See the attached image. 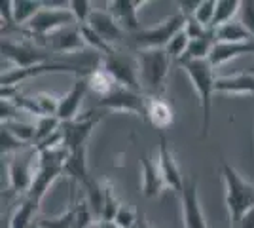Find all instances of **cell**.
Returning a JSON list of instances; mask_svg holds the SVG:
<instances>
[{"label": "cell", "mask_w": 254, "mask_h": 228, "mask_svg": "<svg viewBox=\"0 0 254 228\" xmlns=\"http://www.w3.org/2000/svg\"><path fill=\"white\" fill-rule=\"evenodd\" d=\"M220 171L226 185V207H228L230 227L237 228L245 213L254 207V186L249 181H245L228 162H222Z\"/></svg>", "instance_id": "6da1fadb"}, {"label": "cell", "mask_w": 254, "mask_h": 228, "mask_svg": "<svg viewBox=\"0 0 254 228\" xmlns=\"http://www.w3.org/2000/svg\"><path fill=\"white\" fill-rule=\"evenodd\" d=\"M184 69V73L190 76L191 86L195 89L197 97H199V107H201V130L203 137L209 135L211 128V112H212V95H214V84H216V76H214V67L209 63V59L203 61H190L180 65Z\"/></svg>", "instance_id": "7a4b0ae2"}, {"label": "cell", "mask_w": 254, "mask_h": 228, "mask_svg": "<svg viewBox=\"0 0 254 228\" xmlns=\"http://www.w3.org/2000/svg\"><path fill=\"white\" fill-rule=\"evenodd\" d=\"M137 63L142 87L150 91H161L173 63L169 54L165 50H138Z\"/></svg>", "instance_id": "3957f363"}, {"label": "cell", "mask_w": 254, "mask_h": 228, "mask_svg": "<svg viewBox=\"0 0 254 228\" xmlns=\"http://www.w3.org/2000/svg\"><path fill=\"white\" fill-rule=\"evenodd\" d=\"M184 25H186V17L182 13H175L158 23L156 27L140 29L137 33H133L131 38L138 50H165L171 40L184 29Z\"/></svg>", "instance_id": "277c9868"}, {"label": "cell", "mask_w": 254, "mask_h": 228, "mask_svg": "<svg viewBox=\"0 0 254 228\" xmlns=\"http://www.w3.org/2000/svg\"><path fill=\"white\" fill-rule=\"evenodd\" d=\"M59 2H44V6H50V8H42L31 21L25 25L29 36L48 38L50 34L63 31L66 27H70L72 23H76L72 11L68 8H53Z\"/></svg>", "instance_id": "5b68a950"}, {"label": "cell", "mask_w": 254, "mask_h": 228, "mask_svg": "<svg viewBox=\"0 0 254 228\" xmlns=\"http://www.w3.org/2000/svg\"><path fill=\"white\" fill-rule=\"evenodd\" d=\"M55 73H72L74 76H89L93 71L91 69H85V67H74L70 63H40V65L29 67V69H10L6 73H2V86H15L23 80H29V78H36V76L42 75H55Z\"/></svg>", "instance_id": "8992f818"}, {"label": "cell", "mask_w": 254, "mask_h": 228, "mask_svg": "<svg viewBox=\"0 0 254 228\" xmlns=\"http://www.w3.org/2000/svg\"><path fill=\"white\" fill-rule=\"evenodd\" d=\"M101 67L114 76V80L118 82V86L127 87V89H133V91H138V93H140L142 84H140L138 63L135 61V59L127 57L126 54L114 52V54L103 57V65Z\"/></svg>", "instance_id": "52a82bcc"}, {"label": "cell", "mask_w": 254, "mask_h": 228, "mask_svg": "<svg viewBox=\"0 0 254 228\" xmlns=\"http://www.w3.org/2000/svg\"><path fill=\"white\" fill-rule=\"evenodd\" d=\"M99 120H101V112L89 110V112H85L78 118L61 124L63 147L68 151V154L80 151V149H85L87 137L91 135V130L99 124Z\"/></svg>", "instance_id": "ba28073f"}, {"label": "cell", "mask_w": 254, "mask_h": 228, "mask_svg": "<svg viewBox=\"0 0 254 228\" xmlns=\"http://www.w3.org/2000/svg\"><path fill=\"white\" fill-rule=\"evenodd\" d=\"M99 109L116 110V112H129L138 118L146 120V97H142L138 91L118 86L114 91H110L106 97L99 99Z\"/></svg>", "instance_id": "9c48e42d"}, {"label": "cell", "mask_w": 254, "mask_h": 228, "mask_svg": "<svg viewBox=\"0 0 254 228\" xmlns=\"http://www.w3.org/2000/svg\"><path fill=\"white\" fill-rule=\"evenodd\" d=\"M2 55L10 59L15 69H29V67L52 61V54L48 50H40L31 44H15L11 40L2 42Z\"/></svg>", "instance_id": "30bf717a"}, {"label": "cell", "mask_w": 254, "mask_h": 228, "mask_svg": "<svg viewBox=\"0 0 254 228\" xmlns=\"http://www.w3.org/2000/svg\"><path fill=\"white\" fill-rule=\"evenodd\" d=\"M180 206H182V225H184V228H209L205 215H203L199 196H197L195 179L184 181V186L180 190Z\"/></svg>", "instance_id": "8fae6325"}, {"label": "cell", "mask_w": 254, "mask_h": 228, "mask_svg": "<svg viewBox=\"0 0 254 228\" xmlns=\"http://www.w3.org/2000/svg\"><path fill=\"white\" fill-rule=\"evenodd\" d=\"M158 165L159 171H161V177L165 181V186L179 192L184 186V179L180 175V169L177 162H175V156H173V151L169 147V141L165 135H159V149H158Z\"/></svg>", "instance_id": "7c38bea8"}, {"label": "cell", "mask_w": 254, "mask_h": 228, "mask_svg": "<svg viewBox=\"0 0 254 228\" xmlns=\"http://www.w3.org/2000/svg\"><path fill=\"white\" fill-rule=\"evenodd\" d=\"M36 156V151H31L29 154L13 156L8 165V177H10V188L15 192H29L32 185V158Z\"/></svg>", "instance_id": "4fadbf2b"}, {"label": "cell", "mask_w": 254, "mask_h": 228, "mask_svg": "<svg viewBox=\"0 0 254 228\" xmlns=\"http://www.w3.org/2000/svg\"><path fill=\"white\" fill-rule=\"evenodd\" d=\"M87 76H76L72 87L61 97L59 103V110H57V118L61 122H70V120L78 118V110L82 107V101L87 91Z\"/></svg>", "instance_id": "5bb4252c"}, {"label": "cell", "mask_w": 254, "mask_h": 228, "mask_svg": "<svg viewBox=\"0 0 254 228\" xmlns=\"http://www.w3.org/2000/svg\"><path fill=\"white\" fill-rule=\"evenodd\" d=\"M144 4H146V0H112V2H108V11L112 13V17L116 19L122 29L137 33L140 31L137 11L138 6H144Z\"/></svg>", "instance_id": "9a60e30c"}, {"label": "cell", "mask_w": 254, "mask_h": 228, "mask_svg": "<svg viewBox=\"0 0 254 228\" xmlns=\"http://www.w3.org/2000/svg\"><path fill=\"white\" fill-rule=\"evenodd\" d=\"M87 25L110 46L124 38V29L118 25V21L112 17V13L108 10H93Z\"/></svg>", "instance_id": "2e32d148"}, {"label": "cell", "mask_w": 254, "mask_h": 228, "mask_svg": "<svg viewBox=\"0 0 254 228\" xmlns=\"http://www.w3.org/2000/svg\"><path fill=\"white\" fill-rule=\"evenodd\" d=\"M46 42H48V48L57 54H74L85 46L80 27H66L63 31H57V33L50 34L46 38Z\"/></svg>", "instance_id": "e0dca14e"}, {"label": "cell", "mask_w": 254, "mask_h": 228, "mask_svg": "<svg viewBox=\"0 0 254 228\" xmlns=\"http://www.w3.org/2000/svg\"><path fill=\"white\" fill-rule=\"evenodd\" d=\"M63 173H64L63 165H38V169L34 171L31 190L27 192V196L40 204L42 198L46 196V192L50 190V186H52Z\"/></svg>", "instance_id": "ac0fdd59"}, {"label": "cell", "mask_w": 254, "mask_h": 228, "mask_svg": "<svg viewBox=\"0 0 254 228\" xmlns=\"http://www.w3.org/2000/svg\"><path fill=\"white\" fill-rule=\"evenodd\" d=\"M140 173H142V196L156 198L165 188V181L161 177L158 162H152L148 156H140Z\"/></svg>", "instance_id": "d6986e66"}, {"label": "cell", "mask_w": 254, "mask_h": 228, "mask_svg": "<svg viewBox=\"0 0 254 228\" xmlns=\"http://www.w3.org/2000/svg\"><path fill=\"white\" fill-rule=\"evenodd\" d=\"M214 89L218 93H230V95H254V76L251 73L220 76L216 78Z\"/></svg>", "instance_id": "ffe728a7"}, {"label": "cell", "mask_w": 254, "mask_h": 228, "mask_svg": "<svg viewBox=\"0 0 254 228\" xmlns=\"http://www.w3.org/2000/svg\"><path fill=\"white\" fill-rule=\"evenodd\" d=\"M245 54H254V40L251 42H233V44H222L216 42L209 57V63L212 67H220L228 63L230 59L241 57Z\"/></svg>", "instance_id": "44dd1931"}, {"label": "cell", "mask_w": 254, "mask_h": 228, "mask_svg": "<svg viewBox=\"0 0 254 228\" xmlns=\"http://www.w3.org/2000/svg\"><path fill=\"white\" fill-rule=\"evenodd\" d=\"M146 120H150L152 126H156L158 130H165L175 120L173 107L161 97H148L146 99Z\"/></svg>", "instance_id": "7402d4cb"}, {"label": "cell", "mask_w": 254, "mask_h": 228, "mask_svg": "<svg viewBox=\"0 0 254 228\" xmlns=\"http://www.w3.org/2000/svg\"><path fill=\"white\" fill-rule=\"evenodd\" d=\"M216 44V34H214V29H211L209 33L197 38V40H191L186 54L182 55V59L179 61V65H184V63H190V61H203V59H209L211 57V52Z\"/></svg>", "instance_id": "603a6c76"}, {"label": "cell", "mask_w": 254, "mask_h": 228, "mask_svg": "<svg viewBox=\"0 0 254 228\" xmlns=\"http://www.w3.org/2000/svg\"><path fill=\"white\" fill-rule=\"evenodd\" d=\"M38 206H40L38 202L25 196V200H21V204L13 209L10 221H8V228H29L36 211H38Z\"/></svg>", "instance_id": "cb8c5ba5"}, {"label": "cell", "mask_w": 254, "mask_h": 228, "mask_svg": "<svg viewBox=\"0 0 254 228\" xmlns=\"http://www.w3.org/2000/svg\"><path fill=\"white\" fill-rule=\"evenodd\" d=\"M87 87L103 99V97H106L110 91L116 89L118 82L114 80V76L110 75L108 71H105V69L101 67V69H93V73L87 76Z\"/></svg>", "instance_id": "d4e9b609"}, {"label": "cell", "mask_w": 254, "mask_h": 228, "mask_svg": "<svg viewBox=\"0 0 254 228\" xmlns=\"http://www.w3.org/2000/svg\"><path fill=\"white\" fill-rule=\"evenodd\" d=\"M64 173L70 175L82 186L91 179L89 171H87V162H85V149H80V151L68 154L66 163H64Z\"/></svg>", "instance_id": "484cf974"}, {"label": "cell", "mask_w": 254, "mask_h": 228, "mask_svg": "<svg viewBox=\"0 0 254 228\" xmlns=\"http://www.w3.org/2000/svg\"><path fill=\"white\" fill-rule=\"evenodd\" d=\"M214 34H216V42H222V44L251 42V40H254L253 36H251V33L243 27L241 21L226 23L222 27L214 29Z\"/></svg>", "instance_id": "4316f807"}, {"label": "cell", "mask_w": 254, "mask_h": 228, "mask_svg": "<svg viewBox=\"0 0 254 228\" xmlns=\"http://www.w3.org/2000/svg\"><path fill=\"white\" fill-rule=\"evenodd\" d=\"M84 188L85 192H87L85 202H87V206L91 209L93 217L97 221H101L103 219V207H105V185H101L95 179H89L84 185Z\"/></svg>", "instance_id": "83f0119b"}, {"label": "cell", "mask_w": 254, "mask_h": 228, "mask_svg": "<svg viewBox=\"0 0 254 228\" xmlns=\"http://www.w3.org/2000/svg\"><path fill=\"white\" fill-rule=\"evenodd\" d=\"M239 0H216V11H214V19H212V29H218L226 23H232L233 17L241 11Z\"/></svg>", "instance_id": "f1b7e54d"}, {"label": "cell", "mask_w": 254, "mask_h": 228, "mask_svg": "<svg viewBox=\"0 0 254 228\" xmlns=\"http://www.w3.org/2000/svg\"><path fill=\"white\" fill-rule=\"evenodd\" d=\"M42 8L44 2L40 0H15L13 2V21L17 25H27Z\"/></svg>", "instance_id": "f546056e"}, {"label": "cell", "mask_w": 254, "mask_h": 228, "mask_svg": "<svg viewBox=\"0 0 254 228\" xmlns=\"http://www.w3.org/2000/svg\"><path fill=\"white\" fill-rule=\"evenodd\" d=\"M80 33H82V38H84L85 46L93 48L95 54H103L106 57V55H110L116 52V50H114L108 42H105V40H103V38H101L89 25H82V27H80Z\"/></svg>", "instance_id": "4dcf8cb0"}, {"label": "cell", "mask_w": 254, "mask_h": 228, "mask_svg": "<svg viewBox=\"0 0 254 228\" xmlns=\"http://www.w3.org/2000/svg\"><path fill=\"white\" fill-rule=\"evenodd\" d=\"M61 120L57 116H42L36 122V139H34V145H40L46 139H50L52 135H55L57 131L61 130Z\"/></svg>", "instance_id": "1f68e13d"}, {"label": "cell", "mask_w": 254, "mask_h": 228, "mask_svg": "<svg viewBox=\"0 0 254 228\" xmlns=\"http://www.w3.org/2000/svg\"><path fill=\"white\" fill-rule=\"evenodd\" d=\"M76 223V206L68 207L64 213L57 215L52 219H40L38 221V228H74Z\"/></svg>", "instance_id": "d6a6232c"}, {"label": "cell", "mask_w": 254, "mask_h": 228, "mask_svg": "<svg viewBox=\"0 0 254 228\" xmlns=\"http://www.w3.org/2000/svg\"><path fill=\"white\" fill-rule=\"evenodd\" d=\"M2 126L8 128L25 145H31L36 139V124H27V122H21V120H15V122H8V124H2Z\"/></svg>", "instance_id": "836d02e7"}, {"label": "cell", "mask_w": 254, "mask_h": 228, "mask_svg": "<svg viewBox=\"0 0 254 228\" xmlns=\"http://www.w3.org/2000/svg\"><path fill=\"white\" fill-rule=\"evenodd\" d=\"M190 38H188V34L184 33V29L180 31L173 40L169 42V46L165 48V52L169 54V57L173 61H180L182 59V55L186 54V50H188V46H190Z\"/></svg>", "instance_id": "e575fe53"}, {"label": "cell", "mask_w": 254, "mask_h": 228, "mask_svg": "<svg viewBox=\"0 0 254 228\" xmlns=\"http://www.w3.org/2000/svg\"><path fill=\"white\" fill-rule=\"evenodd\" d=\"M34 101H36V107L42 116H57L61 97H55L52 93H38V95H34Z\"/></svg>", "instance_id": "d590c367"}, {"label": "cell", "mask_w": 254, "mask_h": 228, "mask_svg": "<svg viewBox=\"0 0 254 228\" xmlns=\"http://www.w3.org/2000/svg\"><path fill=\"white\" fill-rule=\"evenodd\" d=\"M214 11H216V0H201V6L197 8L193 19L197 23H201L205 29H212Z\"/></svg>", "instance_id": "8d00e7d4"}, {"label": "cell", "mask_w": 254, "mask_h": 228, "mask_svg": "<svg viewBox=\"0 0 254 228\" xmlns=\"http://www.w3.org/2000/svg\"><path fill=\"white\" fill-rule=\"evenodd\" d=\"M89 6H91V4H89L87 0H70V2H68V10L72 11L78 27L87 25V21H89V17H91V13H93V10H91Z\"/></svg>", "instance_id": "74e56055"}, {"label": "cell", "mask_w": 254, "mask_h": 228, "mask_svg": "<svg viewBox=\"0 0 254 228\" xmlns=\"http://www.w3.org/2000/svg\"><path fill=\"white\" fill-rule=\"evenodd\" d=\"M120 207H122V204L118 202L112 185H105V207H103V219L101 221H114Z\"/></svg>", "instance_id": "f35d334b"}, {"label": "cell", "mask_w": 254, "mask_h": 228, "mask_svg": "<svg viewBox=\"0 0 254 228\" xmlns=\"http://www.w3.org/2000/svg\"><path fill=\"white\" fill-rule=\"evenodd\" d=\"M138 221V213L135 209H131L129 206H124L118 209L116 217H114V225L118 228H135Z\"/></svg>", "instance_id": "ab89813d"}, {"label": "cell", "mask_w": 254, "mask_h": 228, "mask_svg": "<svg viewBox=\"0 0 254 228\" xmlns=\"http://www.w3.org/2000/svg\"><path fill=\"white\" fill-rule=\"evenodd\" d=\"M23 147H27L23 141H19L8 128L2 126V154H10V152L21 151Z\"/></svg>", "instance_id": "60d3db41"}, {"label": "cell", "mask_w": 254, "mask_h": 228, "mask_svg": "<svg viewBox=\"0 0 254 228\" xmlns=\"http://www.w3.org/2000/svg\"><path fill=\"white\" fill-rule=\"evenodd\" d=\"M241 23L254 38V0H247L241 4Z\"/></svg>", "instance_id": "b9f144b4"}, {"label": "cell", "mask_w": 254, "mask_h": 228, "mask_svg": "<svg viewBox=\"0 0 254 228\" xmlns=\"http://www.w3.org/2000/svg\"><path fill=\"white\" fill-rule=\"evenodd\" d=\"M0 112H2V124H8V122H15V120L19 118V114H21L23 110L19 109L13 101L2 99V103H0Z\"/></svg>", "instance_id": "7bdbcfd3"}, {"label": "cell", "mask_w": 254, "mask_h": 228, "mask_svg": "<svg viewBox=\"0 0 254 228\" xmlns=\"http://www.w3.org/2000/svg\"><path fill=\"white\" fill-rule=\"evenodd\" d=\"M211 29H205L201 23H197L193 17L191 19H186V25H184V33L188 34V38L190 40H197V38H201L205 34L209 33Z\"/></svg>", "instance_id": "ee69618b"}, {"label": "cell", "mask_w": 254, "mask_h": 228, "mask_svg": "<svg viewBox=\"0 0 254 228\" xmlns=\"http://www.w3.org/2000/svg\"><path fill=\"white\" fill-rule=\"evenodd\" d=\"M199 6H201V0H179V13H182L186 19H191Z\"/></svg>", "instance_id": "f6af8a7d"}, {"label": "cell", "mask_w": 254, "mask_h": 228, "mask_svg": "<svg viewBox=\"0 0 254 228\" xmlns=\"http://www.w3.org/2000/svg\"><path fill=\"white\" fill-rule=\"evenodd\" d=\"M0 13H2V23H6V25H13V2L11 0H6V2H2V6H0Z\"/></svg>", "instance_id": "bcb514c9"}, {"label": "cell", "mask_w": 254, "mask_h": 228, "mask_svg": "<svg viewBox=\"0 0 254 228\" xmlns=\"http://www.w3.org/2000/svg\"><path fill=\"white\" fill-rule=\"evenodd\" d=\"M237 228H254V207H251V209L245 213Z\"/></svg>", "instance_id": "7dc6e473"}, {"label": "cell", "mask_w": 254, "mask_h": 228, "mask_svg": "<svg viewBox=\"0 0 254 228\" xmlns=\"http://www.w3.org/2000/svg\"><path fill=\"white\" fill-rule=\"evenodd\" d=\"M137 228H152L146 223V217H144V213H138V221H137Z\"/></svg>", "instance_id": "c3c4849f"}, {"label": "cell", "mask_w": 254, "mask_h": 228, "mask_svg": "<svg viewBox=\"0 0 254 228\" xmlns=\"http://www.w3.org/2000/svg\"><path fill=\"white\" fill-rule=\"evenodd\" d=\"M99 228H118L114 221H99Z\"/></svg>", "instance_id": "681fc988"}, {"label": "cell", "mask_w": 254, "mask_h": 228, "mask_svg": "<svg viewBox=\"0 0 254 228\" xmlns=\"http://www.w3.org/2000/svg\"><path fill=\"white\" fill-rule=\"evenodd\" d=\"M74 228H78V227H74ZM84 228H99V223H95V225H91V227H84Z\"/></svg>", "instance_id": "f907efd6"}, {"label": "cell", "mask_w": 254, "mask_h": 228, "mask_svg": "<svg viewBox=\"0 0 254 228\" xmlns=\"http://www.w3.org/2000/svg\"><path fill=\"white\" fill-rule=\"evenodd\" d=\"M249 73H251V75H253V76H254V65H253V67H251V71H249Z\"/></svg>", "instance_id": "816d5d0a"}, {"label": "cell", "mask_w": 254, "mask_h": 228, "mask_svg": "<svg viewBox=\"0 0 254 228\" xmlns=\"http://www.w3.org/2000/svg\"><path fill=\"white\" fill-rule=\"evenodd\" d=\"M135 228H137V227H135Z\"/></svg>", "instance_id": "f5cc1de1"}]
</instances>
